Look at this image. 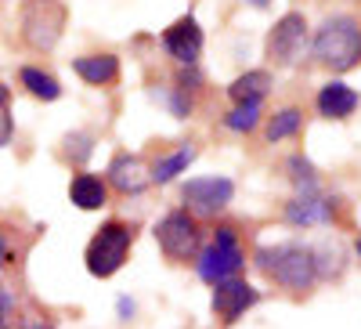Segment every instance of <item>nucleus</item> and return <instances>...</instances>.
I'll return each mask as SVG.
<instances>
[{"instance_id": "f257e3e1", "label": "nucleus", "mask_w": 361, "mask_h": 329, "mask_svg": "<svg viewBox=\"0 0 361 329\" xmlns=\"http://www.w3.org/2000/svg\"><path fill=\"white\" fill-rule=\"evenodd\" d=\"M311 51H314V58L322 66L336 69V73L354 69L361 62V25H357V18H350V15L325 18L322 29L314 33Z\"/></svg>"}, {"instance_id": "f8f14e48", "label": "nucleus", "mask_w": 361, "mask_h": 329, "mask_svg": "<svg viewBox=\"0 0 361 329\" xmlns=\"http://www.w3.org/2000/svg\"><path fill=\"white\" fill-rule=\"evenodd\" d=\"M109 181L123 192V196H137L148 185V170L141 163V156H116L109 167Z\"/></svg>"}, {"instance_id": "423d86ee", "label": "nucleus", "mask_w": 361, "mask_h": 329, "mask_svg": "<svg viewBox=\"0 0 361 329\" xmlns=\"http://www.w3.org/2000/svg\"><path fill=\"white\" fill-rule=\"evenodd\" d=\"M62 25H66V8L58 0H29L22 33L37 51H51L58 37H62Z\"/></svg>"}, {"instance_id": "cd10ccee", "label": "nucleus", "mask_w": 361, "mask_h": 329, "mask_svg": "<svg viewBox=\"0 0 361 329\" xmlns=\"http://www.w3.org/2000/svg\"><path fill=\"white\" fill-rule=\"evenodd\" d=\"M357 253H361V239H357Z\"/></svg>"}, {"instance_id": "c85d7f7f", "label": "nucleus", "mask_w": 361, "mask_h": 329, "mask_svg": "<svg viewBox=\"0 0 361 329\" xmlns=\"http://www.w3.org/2000/svg\"><path fill=\"white\" fill-rule=\"evenodd\" d=\"M0 329H4V325H0Z\"/></svg>"}, {"instance_id": "dca6fc26", "label": "nucleus", "mask_w": 361, "mask_h": 329, "mask_svg": "<svg viewBox=\"0 0 361 329\" xmlns=\"http://www.w3.org/2000/svg\"><path fill=\"white\" fill-rule=\"evenodd\" d=\"M267 87H271V73L267 69H250L238 80H231L228 95L235 98V105H243V102H260L267 95Z\"/></svg>"}, {"instance_id": "ddd939ff", "label": "nucleus", "mask_w": 361, "mask_h": 329, "mask_svg": "<svg viewBox=\"0 0 361 329\" xmlns=\"http://www.w3.org/2000/svg\"><path fill=\"white\" fill-rule=\"evenodd\" d=\"M69 199L80 210H102L109 203V181L98 174H76L73 185H69Z\"/></svg>"}, {"instance_id": "4468645a", "label": "nucleus", "mask_w": 361, "mask_h": 329, "mask_svg": "<svg viewBox=\"0 0 361 329\" xmlns=\"http://www.w3.org/2000/svg\"><path fill=\"white\" fill-rule=\"evenodd\" d=\"M354 109H357V95L350 91L347 83H340V80L325 83L322 91H318V112L325 119H347Z\"/></svg>"}, {"instance_id": "6e6552de", "label": "nucleus", "mask_w": 361, "mask_h": 329, "mask_svg": "<svg viewBox=\"0 0 361 329\" xmlns=\"http://www.w3.org/2000/svg\"><path fill=\"white\" fill-rule=\"evenodd\" d=\"M180 196H185L188 210L195 217H217L224 206L231 203V196H235V181H231V177H221V174H214V177H192V181L180 189Z\"/></svg>"}, {"instance_id": "20e7f679", "label": "nucleus", "mask_w": 361, "mask_h": 329, "mask_svg": "<svg viewBox=\"0 0 361 329\" xmlns=\"http://www.w3.org/2000/svg\"><path fill=\"white\" fill-rule=\"evenodd\" d=\"M243 264H246V253H243V246H238L235 232H231V228H217V239L202 250L195 272H199L202 282L217 286V282H224V279H235Z\"/></svg>"}, {"instance_id": "7ed1b4c3", "label": "nucleus", "mask_w": 361, "mask_h": 329, "mask_svg": "<svg viewBox=\"0 0 361 329\" xmlns=\"http://www.w3.org/2000/svg\"><path fill=\"white\" fill-rule=\"evenodd\" d=\"M130 243H134V232L123 225V221H109L98 228V235L90 239L87 246V272L94 279H109L123 268L127 253H130Z\"/></svg>"}, {"instance_id": "4be33fe9", "label": "nucleus", "mask_w": 361, "mask_h": 329, "mask_svg": "<svg viewBox=\"0 0 361 329\" xmlns=\"http://www.w3.org/2000/svg\"><path fill=\"white\" fill-rule=\"evenodd\" d=\"M11 131H15L11 116H4V109H0V148H4V145L11 141Z\"/></svg>"}, {"instance_id": "a211bd4d", "label": "nucleus", "mask_w": 361, "mask_h": 329, "mask_svg": "<svg viewBox=\"0 0 361 329\" xmlns=\"http://www.w3.org/2000/svg\"><path fill=\"white\" fill-rule=\"evenodd\" d=\"M18 80H22V87H25L29 95H37V98H44V102H54L58 95H62V87H58V80H54L51 73H44V69L25 66V69L18 73Z\"/></svg>"}, {"instance_id": "39448f33", "label": "nucleus", "mask_w": 361, "mask_h": 329, "mask_svg": "<svg viewBox=\"0 0 361 329\" xmlns=\"http://www.w3.org/2000/svg\"><path fill=\"white\" fill-rule=\"evenodd\" d=\"M304 54H307V18L300 11H289L267 33V58L279 66H296Z\"/></svg>"}, {"instance_id": "aec40b11", "label": "nucleus", "mask_w": 361, "mask_h": 329, "mask_svg": "<svg viewBox=\"0 0 361 329\" xmlns=\"http://www.w3.org/2000/svg\"><path fill=\"white\" fill-rule=\"evenodd\" d=\"M228 131H238V134H250L257 124H260V102H243L228 112Z\"/></svg>"}, {"instance_id": "9d476101", "label": "nucleus", "mask_w": 361, "mask_h": 329, "mask_svg": "<svg viewBox=\"0 0 361 329\" xmlns=\"http://www.w3.org/2000/svg\"><path fill=\"white\" fill-rule=\"evenodd\" d=\"M163 47L170 51V58H177L180 66H195V58L202 51V29L195 18H180L163 33Z\"/></svg>"}, {"instance_id": "f3484780", "label": "nucleus", "mask_w": 361, "mask_h": 329, "mask_svg": "<svg viewBox=\"0 0 361 329\" xmlns=\"http://www.w3.org/2000/svg\"><path fill=\"white\" fill-rule=\"evenodd\" d=\"M192 160H195V145H180V148H173L170 156L156 160L152 174H148V181H156V185H170L177 174H185V170H188V163H192Z\"/></svg>"}, {"instance_id": "0eeeda50", "label": "nucleus", "mask_w": 361, "mask_h": 329, "mask_svg": "<svg viewBox=\"0 0 361 329\" xmlns=\"http://www.w3.org/2000/svg\"><path fill=\"white\" fill-rule=\"evenodd\" d=\"M156 243L170 261H188L199 250V225L188 210H173L156 225Z\"/></svg>"}, {"instance_id": "b1692460", "label": "nucleus", "mask_w": 361, "mask_h": 329, "mask_svg": "<svg viewBox=\"0 0 361 329\" xmlns=\"http://www.w3.org/2000/svg\"><path fill=\"white\" fill-rule=\"evenodd\" d=\"M130 315H134V301H127V297H119V318L130 322Z\"/></svg>"}, {"instance_id": "a878e982", "label": "nucleus", "mask_w": 361, "mask_h": 329, "mask_svg": "<svg viewBox=\"0 0 361 329\" xmlns=\"http://www.w3.org/2000/svg\"><path fill=\"white\" fill-rule=\"evenodd\" d=\"M250 4H253V8H267V0H250Z\"/></svg>"}, {"instance_id": "412c9836", "label": "nucleus", "mask_w": 361, "mask_h": 329, "mask_svg": "<svg viewBox=\"0 0 361 329\" xmlns=\"http://www.w3.org/2000/svg\"><path fill=\"white\" fill-rule=\"evenodd\" d=\"M66 145H69V156H73L76 163H83V160L90 156V138H87V134H73V138H66Z\"/></svg>"}, {"instance_id": "1a4fd4ad", "label": "nucleus", "mask_w": 361, "mask_h": 329, "mask_svg": "<svg viewBox=\"0 0 361 329\" xmlns=\"http://www.w3.org/2000/svg\"><path fill=\"white\" fill-rule=\"evenodd\" d=\"M260 301V293L243 282V279H224L214 286V311L224 318V322H235V318H243L253 304Z\"/></svg>"}, {"instance_id": "f03ea898", "label": "nucleus", "mask_w": 361, "mask_h": 329, "mask_svg": "<svg viewBox=\"0 0 361 329\" xmlns=\"http://www.w3.org/2000/svg\"><path fill=\"white\" fill-rule=\"evenodd\" d=\"M257 264L286 289H311L318 279L314 272V253L300 243H282V246H264L257 250Z\"/></svg>"}, {"instance_id": "bb28decb", "label": "nucleus", "mask_w": 361, "mask_h": 329, "mask_svg": "<svg viewBox=\"0 0 361 329\" xmlns=\"http://www.w3.org/2000/svg\"><path fill=\"white\" fill-rule=\"evenodd\" d=\"M25 329H47V325H40V322H37V325H25Z\"/></svg>"}, {"instance_id": "2eb2a0df", "label": "nucleus", "mask_w": 361, "mask_h": 329, "mask_svg": "<svg viewBox=\"0 0 361 329\" xmlns=\"http://www.w3.org/2000/svg\"><path fill=\"white\" fill-rule=\"evenodd\" d=\"M73 69L87 83L105 87V83H112L119 76V58L116 54H83V58H73Z\"/></svg>"}, {"instance_id": "6ab92c4d", "label": "nucleus", "mask_w": 361, "mask_h": 329, "mask_svg": "<svg viewBox=\"0 0 361 329\" xmlns=\"http://www.w3.org/2000/svg\"><path fill=\"white\" fill-rule=\"evenodd\" d=\"M300 124H304V112L300 109H282L271 116V124H267V141H282V138H293L300 131Z\"/></svg>"}, {"instance_id": "9b49d317", "label": "nucleus", "mask_w": 361, "mask_h": 329, "mask_svg": "<svg viewBox=\"0 0 361 329\" xmlns=\"http://www.w3.org/2000/svg\"><path fill=\"white\" fill-rule=\"evenodd\" d=\"M286 221L293 228H314V225H329L333 221V203L318 192H300L296 199L286 203Z\"/></svg>"}, {"instance_id": "393cba45", "label": "nucleus", "mask_w": 361, "mask_h": 329, "mask_svg": "<svg viewBox=\"0 0 361 329\" xmlns=\"http://www.w3.org/2000/svg\"><path fill=\"white\" fill-rule=\"evenodd\" d=\"M8 98H11V91H8L4 83H0V109H8Z\"/></svg>"}, {"instance_id": "5701e85b", "label": "nucleus", "mask_w": 361, "mask_h": 329, "mask_svg": "<svg viewBox=\"0 0 361 329\" xmlns=\"http://www.w3.org/2000/svg\"><path fill=\"white\" fill-rule=\"evenodd\" d=\"M8 261H11V246H8V235L0 232V268H8Z\"/></svg>"}]
</instances>
